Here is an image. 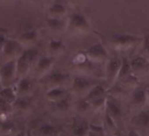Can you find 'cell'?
Segmentation results:
<instances>
[{"mask_svg": "<svg viewBox=\"0 0 149 136\" xmlns=\"http://www.w3.org/2000/svg\"><path fill=\"white\" fill-rule=\"evenodd\" d=\"M40 56V52L35 47L24 50L21 55L16 59L18 80L28 77L29 74H31Z\"/></svg>", "mask_w": 149, "mask_h": 136, "instance_id": "cell-1", "label": "cell"}, {"mask_svg": "<svg viewBox=\"0 0 149 136\" xmlns=\"http://www.w3.org/2000/svg\"><path fill=\"white\" fill-rule=\"evenodd\" d=\"M91 25L88 20L81 13H76L68 16L65 32L70 36H80L90 33Z\"/></svg>", "mask_w": 149, "mask_h": 136, "instance_id": "cell-2", "label": "cell"}, {"mask_svg": "<svg viewBox=\"0 0 149 136\" xmlns=\"http://www.w3.org/2000/svg\"><path fill=\"white\" fill-rule=\"evenodd\" d=\"M72 81V77L69 74L62 73L59 70H52L48 74H47L44 77L39 80V84L43 86L46 91L52 89V88H57V87H65L70 86Z\"/></svg>", "mask_w": 149, "mask_h": 136, "instance_id": "cell-3", "label": "cell"}, {"mask_svg": "<svg viewBox=\"0 0 149 136\" xmlns=\"http://www.w3.org/2000/svg\"><path fill=\"white\" fill-rule=\"evenodd\" d=\"M143 39L139 36L127 33H116L112 35L110 44L117 51H128L134 47L141 44Z\"/></svg>", "mask_w": 149, "mask_h": 136, "instance_id": "cell-4", "label": "cell"}, {"mask_svg": "<svg viewBox=\"0 0 149 136\" xmlns=\"http://www.w3.org/2000/svg\"><path fill=\"white\" fill-rule=\"evenodd\" d=\"M107 95V89L101 84H96L84 98L91 105V109L104 110Z\"/></svg>", "mask_w": 149, "mask_h": 136, "instance_id": "cell-5", "label": "cell"}, {"mask_svg": "<svg viewBox=\"0 0 149 136\" xmlns=\"http://www.w3.org/2000/svg\"><path fill=\"white\" fill-rule=\"evenodd\" d=\"M131 124L132 128L142 136H149V107L146 106L135 111L131 119Z\"/></svg>", "mask_w": 149, "mask_h": 136, "instance_id": "cell-6", "label": "cell"}, {"mask_svg": "<svg viewBox=\"0 0 149 136\" xmlns=\"http://www.w3.org/2000/svg\"><path fill=\"white\" fill-rule=\"evenodd\" d=\"M104 111L106 112L113 119V120L119 127V124H121L125 115L124 106L120 98L114 97L111 94H108Z\"/></svg>", "mask_w": 149, "mask_h": 136, "instance_id": "cell-7", "label": "cell"}, {"mask_svg": "<svg viewBox=\"0 0 149 136\" xmlns=\"http://www.w3.org/2000/svg\"><path fill=\"white\" fill-rule=\"evenodd\" d=\"M0 81L3 88L13 86L17 83L16 60L6 61L0 66Z\"/></svg>", "mask_w": 149, "mask_h": 136, "instance_id": "cell-8", "label": "cell"}, {"mask_svg": "<svg viewBox=\"0 0 149 136\" xmlns=\"http://www.w3.org/2000/svg\"><path fill=\"white\" fill-rule=\"evenodd\" d=\"M95 85L96 84L86 76L78 75L72 77L69 90L72 94L82 98H84Z\"/></svg>", "mask_w": 149, "mask_h": 136, "instance_id": "cell-9", "label": "cell"}, {"mask_svg": "<svg viewBox=\"0 0 149 136\" xmlns=\"http://www.w3.org/2000/svg\"><path fill=\"white\" fill-rule=\"evenodd\" d=\"M87 58L93 64H103L106 63L110 59L109 54L105 48V47L102 43H95L90 46L84 51Z\"/></svg>", "mask_w": 149, "mask_h": 136, "instance_id": "cell-10", "label": "cell"}, {"mask_svg": "<svg viewBox=\"0 0 149 136\" xmlns=\"http://www.w3.org/2000/svg\"><path fill=\"white\" fill-rule=\"evenodd\" d=\"M121 66H122V58H118V57L110 58L105 63L104 78L108 85V89L117 82Z\"/></svg>", "mask_w": 149, "mask_h": 136, "instance_id": "cell-11", "label": "cell"}, {"mask_svg": "<svg viewBox=\"0 0 149 136\" xmlns=\"http://www.w3.org/2000/svg\"><path fill=\"white\" fill-rule=\"evenodd\" d=\"M54 61L55 58L51 57L47 54L40 55L31 72L33 74V77L38 80L44 77L47 74H48L53 70Z\"/></svg>", "mask_w": 149, "mask_h": 136, "instance_id": "cell-12", "label": "cell"}, {"mask_svg": "<svg viewBox=\"0 0 149 136\" xmlns=\"http://www.w3.org/2000/svg\"><path fill=\"white\" fill-rule=\"evenodd\" d=\"M24 50H25L24 47L19 42L17 39L7 37L1 57L5 59V61L16 60L18 57L21 55Z\"/></svg>", "mask_w": 149, "mask_h": 136, "instance_id": "cell-13", "label": "cell"}, {"mask_svg": "<svg viewBox=\"0 0 149 136\" xmlns=\"http://www.w3.org/2000/svg\"><path fill=\"white\" fill-rule=\"evenodd\" d=\"M130 63L132 74L139 79L149 75V61L140 54L135 55L130 59Z\"/></svg>", "mask_w": 149, "mask_h": 136, "instance_id": "cell-14", "label": "cell"}, {"mask_svg": "<svg viewBox=\"0 0 149 136\" xmlns=\"http://www.w3.org/2000/svg\"><path fill=\"white\" fill-rule=\"evenodd\" d=\"M130 104L135 111L147 106L146 89H144L139 85L135 87L130 92Z\"/></svg>", "mask_w": 149, "mask_h": 136, "instance_id": "cell-15", "label": "cell"}, {"mask_svg": "<svg viewBox=\"0 0 149 136\" xmlns=\"http://www.w3.org/2000/svg\"><path fill=\"white\" fill-rule=\"evenodd\" d=\"M33 136H60L62 134L61 128L54 124L44 122L40 124L33 131H31Z\"/></svg>", "mask_w": 149, "mask_h": 136, "instance_id": "cell-16", "label": "cell"}, {"mask_svg": "<svg viewBox=\"0 0 149 136\" xmlns=\"http://www.w3.org/2000/svg\"><path fill=\"white\" fill-rule=\"evenodd\" d=\"M89 132L90 123L80 118H74L69 126L70 136H88Z\"/></svg>", "mask_w": 149, "mask_h": 136, "instance_id": "cell-17", "label": "cell"}, {"mask_svg": "<svg viewBox=\"0 0 149 136\" xmlns=\"http://www.w3.org/2000/svg\"><path fill=\"white\" fill-rule=\"evenodd\" d=\"M72 63L74 68L82 73L83 76H85V74H89L93 70L94 64L87 58L84 52L77 54L74 56L73 58Z\"/></svg>", "mask_w": 149, "mask_h": 136, "instance_id": "cell-18", "label": "cell"}, {"mask_svg": "<svg viewBox=\"0 0 149 136\" xmlns=\"http://www.w3.org/2000/svg\"><path fill=\"white\" fill-rule=\"evenodd\" d=\"M17 40L24 47L25 49L34 47L39 40V33L36 29L29 28L22 32L19 35Z\"/></svg>", "mask_w": 149, "mask_h": 136, "instance_id": "cell-19", "label": "cell"}, {"mask_svg": "<svg viewBox=\"0 0 149 136\" xmlns=\"http://www.w3.org/2000/svg\"><path fill=\"white\" fill-rule=\"evenodd\" d=\"M67 7L62 0H54L47 9V18L54 20H62L67 15Z\"/></svg>", "mask_w": 149, "mask_h": 136, "instance_id": "cell-20", "label": "cell"}, {"mask_svg": "<svg viewBox=\"0 0 149 136\" xmlns=\"http://www.w3.org/2000/svg\"><path fill=\"white\" fill-rule=\"evenodd\" d=\"M14 86L18 97H31L34 90L33 82L29 77L19 79Z\"/></svg>", "mask_w": 149, "mask_h": 136, "instance_id": "cell-21", "label": "cell"}, {"mask_svg": "<svg viewBox=\"0 0 149 136\" xmlns=\"http://www.w3.org/2000/svg\"><path fill=\"white\" fill-rule=\"evenodd\" d=\"M65 49H66L65 44L61 40L56 39L50 40L47 47V55L54 58H56L57 56L61 55L65 51Z\"/></svg>", "mask_w": 149, "mask_h": 136, "instance_id": "cell-22", "label": "cell"}, {"mask_svg": "<svg viewBox=\"0 0 149 136\" xmlns=\"http://www.w3.org/2000/svg\"><path fill=\"white\" fill-rule=\"evenodd\" d=\"M45 96L48 101H50L51 103H54L68 96V89L65 87L52 88V89L46 91Z\"/></svg>", "mask_w": 149, "mask_h": 136, "instance_id": "cell-23", "label": "cell"}, {"mask_svg": "<svg viewBox=\"0 0 149 136\" xmlns=\"http://www.w3.org/2000/svg\"><path fill=\"white\" fill-rule=\"evenodd\" d=\"M103 126L104 127L106 134H114L117 135V133L119 132V127L116 124V122L113 120V119L104 111L103 114Z\"/></svg>", "mask_w": 149, "mask_h": 136, "instance_id": "cell-24", "label": "cell"}, {"mask_svg": "<svg viewBox=\"0 0 149 136\" xmlns=\"http://www.w3.org/2000/svg\"><path fill=\"white\" fill-rule=\"evenodd\" d=\"M14 111L13 104L0 98V119L7 120L10 119Z\"/></svg>", "mask_w": 149, "mask_h": 136, "instance_id": "cell-25", "label": "cell"}, {"mask_svg": "<svg viewBox=\"0 0 149 136\" xmlns=\"http://www.w3.org/2000/svg\"><path fill=\"white\" fill-rule=\"evenodd\" d=\"M16 126L12 119L7 120L0 119V135L2 136H12L16 133Z\"/></svg>", "mask_w": 149, "mask_h": 136, "instance_id": "cell-26", "label": "cell"}, {"mask_svg": "<svg viewBox=\"0 0 149 136\" xmlns=\"http://www.w3.org/2000/svg\"><path fill=\"white\" fill-rule=\"evenodd\" d=\"M47 25L48 30L54 34H59L64 32L66 28V24L64 25L62 20H54V19L47 18Z\"/></svg>", "mask_w": 149, "mask_h": 136, "instance_id": "cell-27", "label": "cell"}, {"mask_svg": "<svg viewBox=\"0 0 149 136\" xmlns=\"http://www.w3.org/2000/svg\"><path fill=\"white\" fill-rule=\"evenodd\" d=\"M132 75H133V74L132 72V68H131L130 60L127 59V58H125V57L122 58V66H121V69H120V71H119V74H118L117 82L121 81V80H124V79L131 77Z\"/></svg>", "mask_w": 149, "mask_h": 136, "instance_id": "cell-28", "label": "cell"}, {"mask_svg": "<svg viewBox=\"0 0 149 136\" xmlns=\"http://www.w3.org/2000/svg\"><path fill=\"white\" fill-rule=\"evenodd\" d=\"M0 98L6 99V101L14 104L16 99L18 98V94L15 89V86L5 87L0 91Z\"/></svg>", "mask_w": 149, "mask_h": 136, "instance_id": "cell-29", "label": "cell"}, {"mask_svg": "<svg viewBox=\"0 0 149 136\" xmlns=\"http://www.w3.org/2000/svg\"><path fill=\"white\" fill-rule=\"evenodd\" d=\"M32 105L31 97H18L13 104L14 110L18 109L19 111H26L30 108Z\"/></svg>", "mask_w": 149, "mask_h": 136, "instance_id": "cell-30", "label": "cell"}, {"mask_svg": "<svg viewBox=\"0 0 149 136\" xmlns=\"http://www.w3.org/2000/svg\"><path fill=\"white\" fill-rule=\"evenodd\" d=\"M52 105H53V108H54V111L61 112H67L69 109V107H70L69 95L67 96L66 98L59 100V101H56V102L52 103Z\"/></svg>", "mask_w": 149, "mask_h": 136, "instance_id": "cell-31", "label": "cell"}, {"mask_svg": "<svg viewBox=\"0 0 149 136\" xmlns=\"http://www.w3.org/2000/svg\"><path fill=\"white\" fill-rule=\"evenodd\" d=\"M139 54L149 61V35L143 38L141 42V47L139 50Z\"/></svg>", "mask_w": 149, "mask_h": 136, "instance_id": "cell-32", "label": "cell"}, {"mask_svg": "<svg viewBox=\"0 0 149 136\" xmlns=\"http://www.w3.org/2000/svg\"><path fill=\"white\" fill-rule=\"evenodd\" d=\"M91 109V105L84 98H82L79 100V102L77 103V110L80 112H88Z\"/></svg>", "mask_w": 149, "mask_h": 136, "instance_id": "cell-33", "label": "cell"}, {"mask_svg": "<svg viewBox=\"0 0 149 136\" xmlns=\"http://www.w3.org/2000/svg\"><path fill=\"white\" fill-rule=\"evenodd\" d=\"M64 1L71 7H79L86 3L87 0H64Z\"/></svg>", "mask_w": 149, "mask_h": 136, "instance_id": "cell-34", "label": "cell"}, {"mask_svg": "<svg viewBox=\"0 0 149 136\" xmlns=\"http://www.w3.org/2000/svg\"><path fill=\"white\" fill-rule=\"evenodd\" d=\"M6 40H7V37L5 34L0 33V57L2 56V53H3L4 47H5Z\"/></svg>", "mask_w": 149, "mask_h": 136, "instance_id": "cell-35", "label": "cell"}, {"mask_svg": "<svg viewBox=\"0 0 149 136\" xmlns=\"http://www.w3.org/2000/svg\"><path fill=\"white\" fill-rule=\"evenodd\" d=\"M126 136H142L138 131H136L135 129H130L128 131V133H126Z\"/></svg>", "mask_w": 149, "mask_h": 136, "instance_id": "cell-36", "label": "cell"}, {"mask_svg": "<svg viewBox=\"0 0 149 136\" xmlns=\"http://www.w3.org/2000/svg\"><path fill=\"white\" fill-rule=\"evenodd\" d=\"M12 136H26V131L25 130H20V131H17L15 133H13Z\"/></svg>", "mask_w": 149, "mask_h": 136, "instance_id": "cell-37", "label": "cell"}, {"mask_svg": "<svg viewBox=\"0 0 149 136\" xmlns=\"http://www.w3.org/2000/svg\"><path fill=\"white\" fill-rule=\"evenodd\" d=\"M26 1H27L31 4H33V5H40L42 2H44V0H26Z\"/></svg>", "mask_w": 149, "mask_h": 136, "instance_id": "cell-38", "label": "cell"}, {"mask_svg": "<svg viewBox=\"0 0 149 136\" xmlns=\"http://www.w3.org/2000/svg\"><path fill=\"white\" fill-rule=\"evenodd\" d=\"M88 136H104V135H101V134H98L97 133H94V132L90 131L89 133H88Z\"/></svg>", "mask_w": 149, "mask_h": 136, "instance_id": "cell-39", "label": "cell"}, {"mask_svg": "<svg viewBox=\"0 0 149 136\" xmlns=\"http://www.w3.org/2000/svg\"><path fill=\"white\" fill-rule=\"evenodd\" d=\"M146 96H147V106L149 107V88L146 89Z\"/></svg>", "mask_w": 149, "mask_h": 136, "instance_id": "cell-40", "label": "cell"}, {"mask_svg": "<svg viewBox=\"0 0 149 136\" xmlns=\"http://www.w3.org/2000/svg\"><path fill=\"white\" fill-rule=\"evenodd\" d=\"M26 136H33L32 132L30 130H26Z\"/></svg>", "mask_w": 149, "mask_h": 136, "instance_id": "cell-41", "label": "cell"}, {"mask_svg": "<svg viewBox=\"0 0 149 136\" xmlns=\"http://www.w3.org/2000/svg\"><path fill=\"white\" fill-rule=\"evenodd\" d=\"M2 2H9V1H13V0H0Z\"/></svg>", "mask_w": 149, "mask_h": 136, "instance_id": "cell-42", "label": "cell"}, {"mask_svg": "<svg viewBox=\"0 0 149 136\" xmlns=\"http://www.w3.org/2000/svg\"><path fill=\"white\" fill-rule=\"evenodd\" d=\"M3 89V85H2V84H1V81H0V91H1Z\"/></svg>", "mask_w": 149, "mask_h": 136, "instance_id": "cell-43", "label": "cell"}, {"mask_svg": "<svg viewBox=\"0 0 149 136\" xmlns=\"http://www.w3.org/2000/svg\"><path fill=\"white\" fill-rule=\"evenodd\" d=\"M105 136H118V135H114V134H106Z\"/></svg>", "mask_w": 149, "mask_h": 136, "instance_id": "cell-44", "label": "cell"}, {"mask_svg": "<svg viewBox=\"0 0 149 136\" xmlns=\"http://www.w3.org/2000/svg\"><path fill=\"white\" fill-rule=\"evenodd\" d=\"M44 1H50V3H52L54 0H44Z\"/></svg>", "mask_w": 149, "mask_h": 136, "instance_id": "cell-45", "label": "cell"}, {"mask_svg": "<svg viewBox=\"0 0 149 136\" xmlns=\"http://www.w3.org/2000/svg\"><path fill=\"white\" fill-rule=\"evenodd\" d=\"M60 136H66V135H64V134H63V133H62V134H61V135H60Z\"/></svg>", "mask_w": 149, "mask_h": 136, "instance_id": "cell-46", "label": "cell"}]
</instances>
